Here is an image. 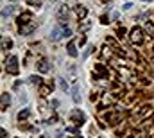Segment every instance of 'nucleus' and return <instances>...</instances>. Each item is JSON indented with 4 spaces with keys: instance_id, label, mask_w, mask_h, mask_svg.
Here are the masks:
<instances>
[{
    "instance_id": "3",
    "label": "nucleus",
    "mask_w": 154,
    "mask_h": 138,
    "mask_svg": "<svg viewBox=\"0 0 154 138\" xmlns=\"http://www.w3.org/2000/svg\"><path fill=\"white\" fill-rule=\"evenodd\" d=\"M70 117H72V120H74L75 124H79V126L84 122V115H82V111H77V109H75V111L70 113Z\"/></svg>"
},
{
    "instance_id": "9",
    "label": "nucleus",
    "mask_w": 154,
    "mask_h": 138,
    "mask_svg": "<svg viewBox=\"0 0 154 138\" xmlns=\"http://www.w3.org/2000/svg\"><path fill=\"white\" fill-rule=\"evenodd\" d=\"M29 115H31V109H29V108H25V109H21V111L18 113V120H25V119L29 117Z\"/></svg>"
},
{
    "instance_id": "14",
    "label": "nucleus",
    "mask_w": 154,
    "mask_h": 138,
    "mask_svg": "<svg viewBox=\"0 0 154 138\" xmlns=\"http://www.w3.org/2000/svg\"><path fill=\"white\" fill-rule=\"evenodd\" d=\"M31 83H32V84H41V77H39V75H32V77H31Z\"/></svg>"
},
{
    "instance_id": "5",
    "label": "nucleus",
    "mask_w": 154,
    "mask_h": 138,
    "mask_svg": "<svg viewBox=\"0 0 154 138\" xmlns=\"http://www.w3.org/2000/svg\"><path fill=\"white\" fill-rule=\"evenodd\" d=\"M61 36H63V29H54V31L50 32V40H52V41L61 40Z\"/></svg>"
},
{
    "instance_id": "21",
    "label": "nucleus",
    "mask_w": 154,
    "mask_h": 138,
    "mask_svg": "<svg viewBox=\"0 0 154 138\" xmlns=\"http://www.w3.org/2000/svg\"><path fill=\"white\" fill-rule=\"evenodd\" d=\"M63 34H64V36H70V34H72V31H70L68 27H64V29H63Z\"/></svg>"
},
{
    "instance_id": "19",
    "label": "nucleus",
    "mask_w": 154,
    "mask_h": 138,
    "mask_svg": "<svg viewBox=\"0 0 154 138\" xmlns=\"http://www.w3.org/2000/svg\"><path fill=\"white\" fill-rule=\"evenodd\" d=\"M2 47L6 49V47H11V40H4L2 41Z\"/></svg>"
},
{
    "instance_id": "12",
    "label": "nucleus",
    "mask_w": 154,
    "mask_h": 138,
    "mask_svg": "<svg viewBox=\"0 0 154 138\" xmlns=\"http://www.w3.org/2000/svg\"><path fill=\"white\" fill-rule=\"evenodd\" d=\"M95 70H97L102 77H107V70H106V68H104L102 65H95Z\"/></svg>"
},
{
    "instance_id": "17",
    "label": "nucleus",
    "mask_w": 154,
    "mask_h": 138,
    "mask_svg": "<svg viewBox=\"0 0 154 138\" xmlns=\"http://www.w3.org/2000/svg\"><path fill=\"white\" fill-rule=\"evenodd\" d=\"M72 97H74V101H75V102H81V95L77 93V90H74V95H72Z\"/></svg>"
},
{
    "instance_id": "2",
    "label": "nucleus",
    "mask_w": 154,
    "mask_h": 138,
    "mask_svg": "<svg viewBox=\"0 0 154 138\" xmlns=\"http://www.w3.org/2000/svg\"><path fill=\"white\" fill-rule=\"evenodd\" d=\"M6 70H7L9 74H18V59H16L14 56H11V58L7 59V66H6Z\"/></svg>"
},
{
    "instance_id": "15",
    "label": "nucleus",
    "mask_w": 154,
    "mask_h": 138,
    "mask_svg": "<svg viewBox=\"0 0 154 138\" xmlns=\"http://www.w3.org/2000/svg\"><path fill=\"white\" fill-rule=\"evenodd\" d=\"M41 2H43V0H27L29 6H41Z\"/></svg>"
},
{
    "instance_id": "13",
    "label": "nucleus",
    "mask_w": 154,
    "mask_h": 138,
    "mask_svg": "<svg viewBox=\"0 0 154 138\" xmlns=\"http://www.w3.org/2000/svg\"><path fill=\"white\" fill-rule=\"evenodd\" d=\"M145 31L149 32V36H154V25H152V22H145Z\"/></svg>"
},
{
    "instance_id": "8",
    "label": "nucleus",
    "mask_w": 154,
    "mask_h": 138,
    "mask_svg": "<svg viewBox=\"0 0 154 138\" xmlns=\"http://www.w3.org/2000/svg\"><path fill=\"white\" fill-rule=\"evenodd\" d=\"M31 20V13H24L20 18H18V25H24V24H27V22Z\"/></svg>"
},
{
    "instance_id": "20",
    "label": "nucleus",
    "mask_w": 154,
    "mask_h": 138,
    "mask_svg": "<svg viewBox=\"0 0 154 138\" xmlns=\"http://www.w3.org/2000/svg\"><path fill=\"white\" fill-rule=\"evenodd\" d=\"M9 13H11V7H7V9H4V11H2V18H6V16H7Z\"/></svg>"
},
{
    "instance_id": "16",
    "label": "nucleus",
    "mask_w": 154,
    "mask_h": 138,
    "mask_svg": "<svg viewBox=\"0 0 154 138\" xmlns=\"http://www.w3.org/2000/svg\"><path fill=\"white\" fill-rule=\"evenodd\" d=\"M68 14V11H67V6H63L61 9H59V16H67Z\"/></svg>"
},
{
    "instance_id": "7",
    "label": "nucleus",
    "mask_w": 154,
    "mask_h": 138,
    "mask_svg": "<svg viewBox=\"0 0 154 138\" xmlns=\"http://www.w3.org/2000/svg\"><path fill=\"white\" fill-rule=\"evenodd\" d=\"M34 31V25H20V34H31Z\"/></svg>"
},
{
    "instance_id": "18",
    "label": "nucleus",
    "mask_w": 154,
    "mask_h": 138,
    "mask_svg": "<svg viewBox=\"0 0 154 138\" xmlns=\"http://www.w3.org/2000/svg\"><path fill=\"white\" fill-rule=\"evenodd\" d=\"M59 86H61V88H63V90H64V91H67V90H68V84H67V83H64V81H63V79H61V81H59Z\"/></svg>"
},
{
    "instance_id": "11",
    "label": "nucleus",
    "mask_w": 154,
    "mask_h": 138,
    "mask_svg": "<svg viewBox=\"0 0 154 138\" xmlns=\"http://www.w3.org/2000/svg\"><path fill=\"white\" fill-rule=\"evenodd\" d=\"M68 54H70L72 58H75V56H77V50H75V43H74V41H70V43H68Z\"/></svg>"
},
{
    "instance_id": "4",
    "label": "nucleus",
    "mask_w": 154,
    "mask_h": 138,
    "mask_svg": "<svg viewBox=\"0 0 154 138\" xmlns=\"http://www.w3.org/2000/svg\"><path fill=\"white\" fill-rule=\"evenodd\" d=\"M75 14H77V18H84V16L88 14V9H86L84 6H77V7H75Z\"/></svg>"
},
{
    "instance_id": "1",
    "label": "nucleus",
    "mask_w": 154,
    "mask_h": 138,
    "mask_svg": "<svg viewBox=\"0 0 154 138\" xmlns=\"http://www.w3.org/2000/svg\"><path fill=\"white\" fill-rule=\"evenodd\" d=\"M129 36H131V41H133V43H136V45L143 43V31H142L140 27H135L133 31L129 32Z\"/></svg>"
},
{
    "instance_id": "10",
    "label": "nucleus",
    "mask_w": 154,
    "mask_h": 138,
    "mask_svg": "<svg viewBox=\"0 0 154 138\" xmlns=\"http://www.w3.org/2000/svg\"><path fill=\"white\" fill-rule=\"evenodd\" d=\"M9 104H11V97H9V93H2V109H6Z\"/></svg>"
},
{
    "instance_id": "6",
    "label": "nucleus",
    "mask_w": 154,
    "mask_h": 138,
    "mask_svg": "<svg viewBox=\"0 0 154 138\" xmlns=\"http://www.w3.org/2000/svg\"><path fill=\"white\" fill-rule=\"evenodd\" d=\"M49 68H50V65H49L47 61H39V63H38V70H39L41 74H45V72H49Z\"/></svg>"
}]
</instances>
